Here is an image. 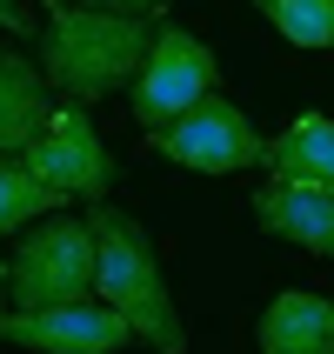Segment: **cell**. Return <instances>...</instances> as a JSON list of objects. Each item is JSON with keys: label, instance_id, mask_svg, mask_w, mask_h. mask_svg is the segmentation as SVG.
Segmentation results:
<instances>
[{"label": "cell", "instance_id": "13", "mask_svg": "<svg viewBox=\"0 0 334 354\" xmlns=\"http://www.w3.org/2000/svg\"><path fill=\"white\" fill-rule=\"evenodd\" d=\"M261 14L275 20L281 40H295V47H334V0H254Z\"/></svg>", "mask_w": 334, "mask_h": 354}, {"label": "cell", "instance_id": "4", "mask_svg": "<svg viewBox=\"0 0 334 354\" xmlns=\"http://www.w3.org/2000/svg\"><path fill=\"white\" fill-rule=\"evenodd\" d=\"M7 288L20 308H67L94 295V234L87 221H47L14 248Z\"/></svg>", "mask_w": 334, "mask_h": 354}, {"label": "cell", "instance_id": "10", "mask_svg": "<svg viewBox=\"0 0 334 354\" xmlns=\"http://www.w3.org/2000/svg\"><path fill=\"white\" fill-rule=\"evenodd\" d=\"M268 174L275 180H308V187H334V120L301 114L281 140H268Z\"/></svg>", "mask_w": 334, "mask_h": 354}, {"label": "cell", "instance_id": "17", "mask_svg": "<svg viewBox=\"0 0 334 354\" xmlns=\"http://www.w3.org/2000/svg\"><path fill=\"white\" fill-rule=\"evenodd\" d=\"M328 354H334V348H328Z\"/></svg>", "mask_w": 334, "mask_h": 354}, {"label": "cell", "instance_id": "9", "mask_svg": "<svg viewBox=\"0 0 334 354\" xmlns=\"http://www.w3.org/2000/svg\"><path fill=\"white\" fill-rule=\"evenodd\" d=\"M328 348H334V295L288 288V295L268 301V315H261V354H328Z\"/></svg>", "mask_w": 334, "mask_h": 354}, {"label": "cell", "instance_id": "5", "mask_svg": "<svg viewBox=\"0 0 334 354\" xmlns=\"http://www.w3.org/2000/svg\"><path fill=\"white\" fill-rule=\"evenodd\" d=\"M154 147L167 160H180V167H194V174H234V167H261L268 160V140L248 127V114H241L234 100H194L180 120H167V127H154Z\"/></svg>", "mask_w": 334, "mask_h": 354}, {"label": "cell", "instance_id": "15", "mask_svg": "<svg viewBox=\"0 0 334 354\" xmlns=\"http://www.w3.org/2000/svg\"><path fill=\"white\" fill-rule=\"evenodd\" d=\"M80 7H107V14H154L160 0H80Z\"/></svg>", "mask_w": 334, "mask_h": 354}, {"label": "cell", "instance_id": "8", "mask_svg": "<svg viewBox=\"0 0 334 354\" xmlns=\"http://www.w3.org/2000/svg\"><path fill=\"white\" fill-rule=\"evenodd\" d=\"M254 221L268 234L315 248L334 261V187H308V180H275L268 194H254Z\"/></svg>", "mask_w": 334, "mask_h": 354}, {"label": "cell", "instance_id": "14", "mask_svg": "<svg viewBox=\"0 0 334 354\" xmlns=\"http://www.w3.org/2000/svg\"><path fill=\"white\" fill-rule=\"evenodd\" d=\"M0 27H7V34H27V27H34V14H27L20 0H0Z\"/></svg>", "mask_w": 334, "mask_h": 354}, {"label": "cell", "instance_id": "11", "mask_svg": "<svg viewBox=\"0 0 334 354\" xmlns=\"http://www.w3.org/2000/svg\"><path fill=\"white\" fill-rule=\"evenodd\" d=\"M40 120H47L40 74L20 54H0V154H20V147L40 134Z\"/></svg>", "mask_w": 334, "mask_h": 354}, {"label": "cell", "instance_id": "3", "mask_svg": "<svg viewBox=\"0 0 334 354\" xmlns=\"http://www.w3.org/2000/svg\"><path fill=\"white\" fill-rule=\"evenodd\" d=\"M214 87H221L214 47L194 40L187 27H174V20H160L154 40H147V60H140V74H134V120L154 134V127L180 120L194 100H207Z\"/></svg>", "mask_w": 334, "mask_h": 354}, {"label": "cell", "instance_id": "12", "mask_svg": "<svg viewBox=\"0 0 334 354\" xmlns=\"http://www.w3.org/2000/svg\"><path fill=\"white\" fill-rule=\"evenodd\" d=\"M47 207H54V187H47L27 160H0V234L34 227Z\"/></svg>", "mask_w": 334, "mask_h": 354}, {"label": "cell", "instance_id": "7", "mask_svg": "<svg viewBox=\"0 0 334 354\" xmlns=\"http://www.w3.org/2000/svg\"><path fill=\"white\" fill-rule=\"evenodd\" d=\"M0 341L34 354H114L134 341V328L107 308V301H67V308H14L0 315Z\"/></svg>", "mask_w": 334, "mask_h": 354}, {"label": "cell", "instance_id": "6", "mask_svg": "<svg viewBox=\"0 0 334 354\" xmlns=\"http://www.w3.org/2000/svg\"><path fill=\"white\" fill-rule=\"evenodd\" d=\"M20 160L34 167L54 194H87V201H107V187H114V154L100 147L94 120H87V107H54V114L40 120V134L20 147Z\"/></svg>", "mask_w": 334, "mask_h": 354}, {"label": "cell", "instance_id": "16", "mask_svg": "<svg viewBox=\"0 0 334 354\" xmlns=\"http://www.w3.org/2000/svg\"><path fill=\"white\" fill-rule=\"evenodd\" d=\"M0 281H7V261H0Z\"/></svg>", "mask_w": 334, "mask_h": 354}, {"label": "cell", "instance_id": "2", "mask_svg": "<svg viewBox=\"0 0 334 354\" xmlns=\"http://www.w3.org/2000/svg\"><path fill=\"white\" fill-rule=\"evenodd\" d=\"M154 27L140 14H107V7H67L47 0V80L67 100H100L114 87H134L140 60H147Z\"/></svg>", "mask_w": 334, "mask_h": 354}, {"label": "cell", "instance_id": "1", "mask_svg": "<svg viewBox=\"0 0 334 354\" xmlns=\"http://www.w3.org/2000/svg\"><path fill=\"white\" fill-rule=\"evenodd\" d=\"M87 234H94V295L134 328V341H147L154 354H180L187 348V328H180L174 295H167V281H160L147 227H140L134 214L107 207V201H94Z\"/></svg>", "mask_w": 334, "mask_h": 354}]
</instances>
